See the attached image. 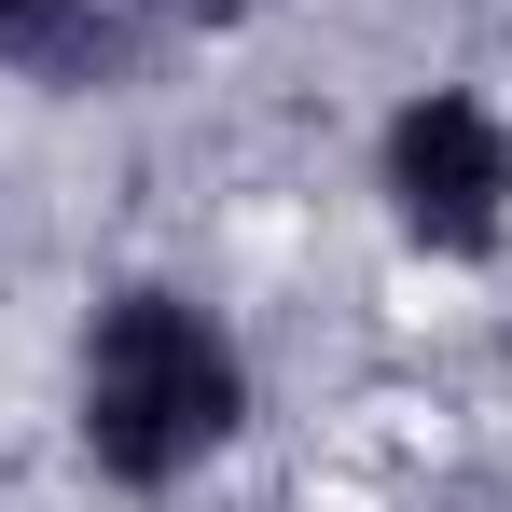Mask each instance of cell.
<instances>
[{
    "label": "cell",
    "instance_id": "cell-1",
    "mask_svg": "<svg viewBox=\"0 0 512 512\" xmlns=\"http://www.w3.org/2000/svg\"><path fill=\"white\" fill-rule=\"evenodd\" d=\"M263 416L250 333L194 291V277H111L70 333V457L111 499H180L194 471H222Z\"/></svg>",
    "mask_w": 512,
    "mask_h": 512
},
{
    "label": "cell",
    "instance_id": "cell-2",
    "mask_svg": "<svg viewBox=\"0 0 512 512\" xmlns=\"http://www.w3.org/2000/svg\"><path fill=\"white\" fill-rule=\"evenodd\" d=\"M374 208L429 277H485L512 250V111L485 84H416L374 125Z\"/></svg>",
    "mask_w": 512,
    "mask_h": 512
},
{
    "label": "cell",
    "instance_id": "cell-3",
    "mask_svg": "<svg viewBox=\"0 0 512 512\" xmlns=\"http://www.w3.org/2000/svg\"><path fill=\"white\" fill-rule=\"evenodd\" d=\"M139 14L125 0H0V84H42V97H111L139 84Z\"/></svg>",
    "mask_w": 512,
    "mask_h": 512
},
{
    "label": "cell",
    "instance_id": "cell-4",
    "mask_svg": "<svg viewBox=\"0 0 512 512\" xmlns=\"http://www.w3.org/2000/svg\"><path fill=\"white\" fill-rule=\"evenodd\" d=\"M125 14H139V42L167 56V42H250L277 0H125Z\"/></svg>",
    "mask_w": 512,
    "mask_h": 512
}]
</instances>
